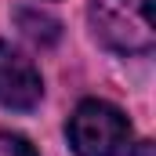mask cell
<instances>
[{"mask_svg": "<svg viewBox=\"0 0 156 156\" xmlns=\"http://www.w3.org/2000/svg\"><path fill=\"white\" fill-rule=\"evenodd\" d=\"M91 26L113 51L145 55L156 40L153 0H91Z\"/></svg>", "mask_w": 156, "mask_h": 156, "instance_id": "obj_1", "label": "cell"}, {"mask_svg": "<svg viewBox=\"0 0 156 156\" xmlns=\"http://www.w3.org/2000/svg\"><path fill=\"white\" fill-rule=\"evenodd\" d=\"M69 145L76 156H120L131 142V123L116 105L87 98L69 116Z\"/></svg>", "mask_w": 156, "mask_h": 156, "instance_id": "obj_2", "label": "cell"}, {"mask_svg": "<svg viewBox=\"0 0 156 156\" xmlns=\"http://www.w3.org/2000/svg\"><path fill=\"white\" fill-rule=\"evenodd\" d=\"M40 94H44V83H40L37 66L0 40V105L26 113L40 102Z\"/></svg>", "mask_w": 156, "mask_h": 156, "instance_id": "obj_3", "label": "cell"}, {"mask_svg": "<svg viewBox=\"0 0 156 156\" xmlns=\"http://www.w3.org/2000/svg\"><path fill=\"white\" fill-rule=\"evenodd\" d=\"M18 26L22 33L37 44H55L58 40V22L47 18V15H37V11H18Z\"/></svg>", "mask_w": 156, "mask_h": 156, "instance_id": "obj_4", "label": "cell"}, {"mask_svg": "<svg viewBox=\"0 0 156 156\" xmlns=\"http://www.w3.org/2000/svg\"><path fill=\"white\" fill-rule=\"evenodd\" d=\"M0 156H37V149H33L22 134H7V131H0Z\"/></svg>", "mask_w": 156, "mask_h": 156, "instance_id": "obj_5", "label": "cell"}, {"mask_svg": "<svg viewBox=\"0 0 156 156\" xmlns=\"http://www.w3.org/2000/svg\"><path fill=\"white\" fill-rule=\"evenodd\" d=\"M131 156H156V149H153V142H142V145H134Z\"/></svg>", "mask_w": 156, "mask_h": 156, "instance_id": "obj_6", "label": "cell"}]
</instances>
